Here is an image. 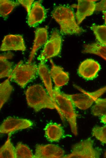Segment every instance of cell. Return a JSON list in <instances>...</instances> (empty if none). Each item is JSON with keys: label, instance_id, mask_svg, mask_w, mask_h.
Segmentation results:
<instances>
[{"label": "cell", "instance_id": "obj_1", "mask_svg": "<svg viewBox=\"0 0 106 158\" xmlns=\"http://www.w3.org/2000/svg\"><path fill=\"white\" fill-rule=\"evenodd\" d=\"M25 94L28 105L36 112L44 108L56 109L53 100L41 84L29 86Z\"/></svg>", "mask_w": 106, "mask_h": 158}, {"label": "cell", "instance_id": "obj_2", "mask_svg": "<svg viewBox=\"0 0 106 158\" xmlns=\"http://www.w3.org/2000/svg\"><path fill=\"white\" fill-rule=\"evenodd\" d=\"M52 15L59 24L62 33L78 34L84 31L77 24L74 13L69 8L62 5L58 6L52 11Z\"/></svg>", "mask_w": 106, "mask_h": 158}, {"label": "cell", "instance_id": "obj_3", "mask_svg": "<svg viewBox=\"0 0 106 158\" xmlns=\"http://www.w3.org/2000/svg\"><path fill=\"white\" fill-rule=\"evenodd\" d=\"M53 94L55 101L64 118L68 122L72 133L75 136L78 135L77 118L74 106L71 100L63 94L59 89L54 88Z\"/></svg>", "mask_w": 106, "mask_h": 158}, {"label": "cell", "instance_id": "obj_4", "mask_svg": "<svg viewBox=\"0 0 106 158\" xmlns=\"http://www.w3.org/2000/svg\"><path fill=\"white\" fill-rule=\"evenodd\" d=\"M38 74V66L36 64H24L20 60L13 69L10 80L24 88L34 79Z\"/></svg>", "mask_w": 106, "mask_h": 158}, {"label": "cell", "instance_id": "obj_5", "mask_svg": "<svg viewBox=\"0 0 106 158\" xmlns=\"http://www.w3.org/2000/svg\"><path fill=\"white\" fill-rule=\"evenodd\" d=\"M76 87L82 93L74 94L62 93L71 100L74 106L83 110L90 108L96 99L106 92V86L91 92L85 91L77 86Z\"/></svg>", "mask_w": 106, "mask_h": 158}, {"label": "cell", "instance_id": "obj_6", "mask_svg": "<svg viewBox=\"0 0 106 158\" xmlns=\"http://www.w3.org/2000/svg\"><path fill=\"white\" fill-rule=\"evenodd\" d=\"M94 141L91 138L82 140L73 145L70 153L65 156V158H98L101 150L94 147Z\"/></svg>", "mask_w": 106, "mask_h": 158}, {"label": "cell", "instance_id": "obj_7", "mask_svg": "<svg viewBox=\"0 0 106 158\" xmlns=\"http://www.w3.org/2000/svg\"><path fill=\"white\" fill-rule=\"evenodd\" d=\"M62 42L61 37L58 31H54L38 57V60L45 62L48 59L58 55L61 50Z\"/></svg>", "mask_w": 106, "mask_h": 158}, {"label": "cell", "instance_id": "obj_8", "mask_svg": "<svg viewBox=\"0 0 106 158\" xmlns=\"http://www.w3.org/2000/svg\"><path fill=\"white\" fill-rule=\"evenodd\" d=\"M33 122L27 119L9 117L5 119L0 126L1 134H9L30 128Z\"/></svg>", "mask_w": 106, "mask_h": 158}, {"label": "cell", "instance_id": "obj_9", "mask_svg": "<svg viewBox=\"0 0 106 158\" xmlns=\"http://www.w3.org/2000/svg\"><path fill=\"white\" fill-rule=\"evenodd\" d=\"M64 155V150L56 145L37 144L35 147L34 158H60Z\"/></svg>", "mask_w": 106, "mask_h": 158}, {"label": "cell", "instance_id": "obj_10", "mask_svg": "<svg viewBox=\"0 0 106 158\" xmlns=\"http://www.w3.org/2000/svg\"><path fill=\"white\" fill-rule=\"evenodd\" d=\"M100 69V66L97 62L92 59H87L80 64L78 73L82 78L91 80L96 77Z\"/></svg>", "mask_w": 106, "mask_h": 158}, {"label": "cell", "instance_id": "obj_11", "mask_svg": "<svg viewBox=\"0 0 106 158\" xmlns=\"http://www.w3.org/2000/svg\"><path fill=\"white\" fill-rule=\"evenodd\" d=\"M1 51L26 50L23 37L19 35L10 34L5 36L2 41L0 48Z\"/></svg>", "mask_w": 106, "mask_h": 158}, {"label": "cell", "instance_id": "obj_12", "mask_svg": "<svg viewBox=\"0 0 106 158\" xmlns=\"http://www.w3.org/2000/svg\"><path fill=\"white\" fill-rule=\"evenodd\" d=\"M38 74L42 80L48 93L53 100L56 106V109L60 115L61 118L63 122L64 121L65 119L62 116L54 99L51 77L49 70L44 62L40 61L38 66Z\"/></svg>", "mask_w": 106, "mask_h": 158}, {"label": "cell", "instance_id": "obj_13", "mask_svg": "<svg viewBox=\"0 0 106 158\" xmlns=\"http://www.w3.org/2000/svg\"><path fill=\"white\" fill-rule=\"evenodd\" d=\"M96 0H78L77 5H73L76 8L75 17L77 24L79 25L88 16L92 15L95 11Z\"/></svg>", "mask_w": 106, "mask_h": 158}, {"label": "cell", "instance_id": "obj_14", "mask_svg": "<svg viewBox=\"0 0 106 158\" xmlns=\"http://www.w3.org/2000/svg\"><path fill=\"white\" fill-rule=\"evenodd\" d=\"M28 15L27 23L31 27H34L41 23L46 17L45 10L40 1L34 2Z\"/></svg>", "mask_w": 106, "mask_h": 158}, {"label": "cell", "instance_id": "obj_15", "mask_svg": "<svg viewBox=\"0 0 106 158\" xmlns=\"http://www.w3.org/2000/svg\"><path fill=\"white\" fill-rule=\"evenodd\" d=\"M48 27L38 28L35 32V38L32 49L27 64H31L38 49L47 42L48 38Z\"/></svg>", "mask_w": 106, "mask_h": 158}, {"label": "cell", "instance_id": "obj_16", "mask_svg": "<svg viewBox=\"0 0 106 158\" xmlns=\"http://www.w3.org/2000/svg\"><path fill=\"white\" fill-rule=\"evenodd\" d=\"M51 67L49 73L55 84V88L59 89L66 85L69 80L68 72L64 71L60 66L56 65L51 60H50Z\"/></svg>", "mask_w": 106, "mask_h": 158}, {"label": "cell", "instance_id": "obj_17", "mask_svg": "<svg viewBox=\"0 0 106 158\" xmlns=\"http://www.w3.org/2000/svg\"><path fill=\"white\" fill-rule=\"evenodd\" d=\"M45 136L51 142L59 141L64 135V130L61 125L56 123L50 122L44 129Z\"/></svg>", "mask_w": 106, "mask_h": 158}, {"label": "cell", "instance_id": "obj_18", "mask_svg": "<svg viewBox=\"0 0 106 158\" xmlns=\"http://www.w3.org/2000/svg\"><path fill=\"white\" fill-rule=\"evenodd\" d=\"M13 57V54L10 52H8L0 56V78H2L10 77L13 69L12 63L8 59H10Z\"/></svg>", "mask_w": 106, "mask_h": 158}, {"label": "cell", "instance_id": "obj_19", "mask_svg": "<svg viewBox=\"0 0 106 158\" xmlns=\"http://www.w3.org/2000/svg\"><path fill=\"white\" fill-rule=\"evenodd\" d=\"M82 53L95 54L106 60V46L98 42L85 44Z\"/></svg>", "mask_w": 106, "mask_h": 158}, {"label": "cell", "instance_id": "obj_20", "mask_svg": "<svg viewBox=\"0 0 106 158\" xmlns=\"http://www.w3.org/2000/svg\"><path fill=\"white\" fill-rule=\"evenodd\" d=\"M10 78V77L0 84V109L9 99L13 90Z\"/></svg>", "mask_w": 106, "mask_h": 158}, {"label": "cell", "instance_id": "obj_21", "mask_svg": "<svg viewBox=\"0 0 106 158\" xmlns=\"http://www.w3.org/2000/svg\"><path fill=\"white\" fill-rule=\"evenodd\" d=\"M11 134L9 133L6 141L0 149L1 158H16L15 147L11 141Z\"/></svg>", "mask_w": 106, "mask_h": 158}, {"label": "cell", "instance_id": "obj_22", "mask_svg": "<svg viewBox=\"0 0 106 158\" xmlns=\"http://www.w3.org/2000/svg\"><path fill=\"white\" fill-rule=\"evenodd\" d=\"M18 2L9 0H0V15L4 18H6L14 9L19 5Z\"/></svg>", "mask_w": 106, "mask_h": 158}, {"label": "cell", "instance_id": "obj_23", "mask_svg": "<svg viewBox=\"0 0 106 158\" xmlns=\"http://www.w3.org/2000/svg\"><path fill=\"white\" fill-rule=\"evenodd\" d=\"M15 147L16 158H34V154L27 145L19 142Z\"/></svg>", "mask_w": 106, "mask_h": 158}, {"label": "cell", "instance_id": "obj_24", "mask_svg": "<svg viewBox=\"0 0 106 158\" xmlns=\"http://www.w3.org/2000/svg\"><path fill=\"white\" fill-rule=\"evenodd\" d=\"M91 112L94 116L101 117L106 115V100L98 98L95 100Z\"/></svg>", "mask_w": 106, "mask_h": 158}, {"label": "cell", "instance_id": "obj_25", "mask_svg": "<svg viewBox=\"0 0 106 158\" xmlns=\"http://www.w3.org/2000/svg\"><path fill=\"white\" fill-rule=\"evenodd\" d=\"M91 28L98 43L106 46V26L94 25Z\"/></svg>", "mask_w": 106, "mask_h": 158}, {"label": "cell", "instance_id": "obj_26", "mask_svg": "<svg viewBox=\"0 0 106 158\" xmlns=\"http://www.w3.org/2000/svg\"><path fill=\"white\" fill-rule=\"evenodd\" d=\"M92 136L101 143L106 144V125L95 126L92 129Z\"/></svg>", "mask_w": 106, "mask_h": 158}, {"label": "cell", "instance_id": "obj_27", "mask_svg": "<svg viewBox=\"0 0 106 158\" xmlns=\"http://www.w3.org/2000/svg\"><path fill=\"white\" fill-rule=\"evenodd\" d=\"M18 2L26 9L28 14L29 13L33 5L34 0H18Z\"/></svg>", "mask_w": 106, "mask_h": 158}, {"label": "cell", "instance_id": "obj_28", "mask_svg": "<svg viewBox=\"0 0 106 158\" xmlns=\"http://www.w3.org/2000/svg\"><path fill=\"white\" fill-rule=\"evenodd\" d=\"M95 11H106V0H101L96 3Z\"/></svg>", "mask_w": 106, "mask_h": 158}, {"label": "cell", "instance_id": "obj_29", "mask_svg": "<svg viewBox=\"0 0 106 158\" xmlns=\"http://www.w3.org/2000/svg\"><path fill=\"white\" fill-rule=\"evenodd\" d=\"M100 120L102 123L106 124V115L101 117Z\"/></svg>", "mask_w": 106, "mask_h": 158}, {"label": "cell", "instance_id": "obj_30", "mask_svg": "<svg viewBox=\"0 0 106 158\" xmlns=\"http://www.w3.org/2000/svg\"><path fill=\"white\" fill-rule=\"evenodd\" d=\"M103 14L104 15L105 22L106 25V11L103 12Z\"/></svg>", "mask_w": 106, "mask_h": 158}, {"label": "cell", "instance_id": "obj_31", "mask_svg": "<svg viewBox=\"0 0 106 158\" xmlns=\"http://www.w3.org/2000/svg\"><path fill=\"white\" fill-rule=\"evenodd\" d=\"M104 157L106 158V151L105 152L104 154Z\"/></svg>", "mask_w": 106, "mask_h": 158}, {"label": "cell", "instance_id": "obj_32", "mask_svg": "<svg viewBox=\"0 0 106 158\" xmlns=\"http://www.w3.org/2000/svg\"><path fill=\"white\" fill-rule=\"evenodd\" d=\"M104 99H105V100H106V98H104Z\"/></svg>", "mask_w": 106, "mask_h": 158}]
</instances>
